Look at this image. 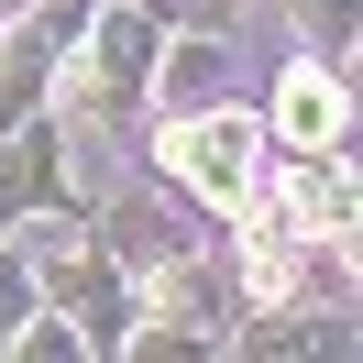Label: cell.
<instances>
[{
  "mask_svg": "<svg viewBox=\"0 0 363 363\" xmlns=\"http://www.w3.org/2000/svg\"><path fill=\"white\" fill-rule=\"evenodd\" d=\"M143 77H155V23L143 11H111L99 45H89V67H67V111H99V99L143 89Z\"/></svg>",
  "mask_w": 363,
  "mask_h": 363,
  "instance_id": "obj_2",
  "label": "cell"
},
{
  "mask_svg": "<svg viewBox=\"0 0 363 363\" xmlns=\"http://www.w3.org/2000/svg\"><path fill=\"white\" fill-rule=\"evenodd\" d=\"M11 308H23V275H11V264H0V330H11Z\"/></svg>",
  "mask_w": 363,
  "mask_h": 363,
  "instance_id": "obj_7",
  "label": "cell"
},
{
  "mask_svg": "<svg viewBox=\"0 0 363 363\" xmlns=\"http://www.w3.org/2000/svg\"><path fill=\"white\" fill-rule=\"evenodd\" d=\"M143 89H155L165 111H199V99L231 89V55H220V45H177V55H155V77H143Z\"/></svg>",
  "mask_w": 363,
  "mask_h": 363,
  "instance_id": "obj_4",
  "label": "cell"
},
{
  "mask_svg": "<svg viewBox=\"0 0 363 363\" xmlns=\"http://www.w3.org/2000/svg\"><path fill=\"white\" fill-rule=\"evenodd\" d=\"M55 187V133H23V155H11V177H0V209H33Z\"/></svg>",
  "mask_w": 363,
  "mask_h": 363,
  "instance_id": "obj_5",
  "label": "cell"
},
{
  "mask_svg": "<svg viewBox=\"0 0 363 363\" xmlns=\"http://www.w3.org/2000/svg\"><path fill=\"white\" fill-rule=\"evenodd\" d=\"M275 121H286V143H297V155H330V143H341V77L286 67V89H275Z\"/></svg>",
  "mask_w": 363,
  "mask_h": 363,
  "instance_id": "obj_3",
  "label": "cell"
},
{
  "mask_svg": "<svg viewBox=\"0 0 363 363\" xmlns=\"http://www.w3.org/2000/svg\"><path fill=\"white\" fill-rule=\"evenodd\" d=\"M165 165H177L199 199L231 209V199L253 187V121H242V111H187L177 133H165Z\"/></svg>",
  "mask_w": 363,
  "mask_h": 363,
  "instance_id": "obj_1",
  "label": "cell"
},
{
  "mask_svg": "<svg viewBox=\"0 0 363 363\" xmlns=\"http://www.w3.org/2000/svg\"><path fill=\"white\" fill-rule=\"evenodd\" d=\"M297 23H330V33H352V0H286Z\"/></svg>",
  "mask_w": 363,
  "mask_h": 363,
  "instance_id": "obj_6",
  "label": "cell"
}]
</instances>
